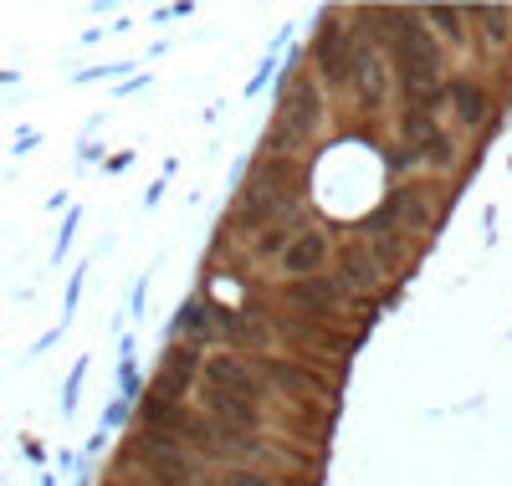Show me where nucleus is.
<instances>
[{
	"mask_svg": "<svg viewBox=\"0 0 512 486\" xmlns=\"http://www.w3.org/2000/svg\"><path fill=\"white\" fill-rule=\"evenodd\" d=\"M180 440L195 446L200 456H216V461H251V456H262V440H256V435H241V430L210 420V415H190Z\"/></svg>",
	"mask_w": 512,
	"mask_h": 486,
	"instance_id": "3",
	"label": "nucleus"
},
{
	"mask_svg": "<svg viewBox=\"0 0 512 486\" xmlns=\"http://www.w3.org/2000/svg\"><path fill=\"white\" fill-rule=\"evenodd\" d=\"M323 261H328V236L318 226H303L292 236V246L282 251V272L292 282H308V277H323Z\"/></svg>",
	"mask_w": 512,
	"mask_h": 486,
	"instance_id": "9",
	"label": "nucleus"
},
{
	"mask_svg": "<svg viewBox=\"0 0 512 486\" xmlns=\"http://www.w3.org/2000/svg\"><path fill=\"white\" fill-rule=\"evenodd\" d=\"M400 128H405V144H410L425 164H451V159H456L451 134L436 123V113H420V108H410V113L400 118Z\"/></svg>",
	"mask_w": 512,
	"mask_h": 486,
	"instance_id": "8",
	"label": "nucleus"
},
{
	"mask_svg": "<svg viewBox=\"0 0 512 486\" xmlns=\"http://www.w3.org/2000/svg\"><path fill=\"white\" fill-rule=\"evenodd\" d=\"M205 389H221V394H236V400H251V405H262V379H256V369L246 359H236V353H210L205 359Z\"/></svg>",
	"mask_w": 512,
	"mask_h": 486,
	"instance_id": "6",
	"label": "nucleus"
},
{
	"mask_svg": "<svg viewBox=\"0 0 512 486\" xmlns=\"http://www.w3.org/2000/svg\"><path fill=\"white\" fill-rule=\"evenodd\" d=\"M200 369H205L200 348H195V343H175V348H169V359H164V374H159V389H154V394H164V400L180 405V394L190 389V379H195Z\"/></svg>",
	"mask_w": 512,
	"mask_h": 486,
	"instance_id": "12",
	"label": "nucleus"
},
{
	"mask_svg": "<svg viewBox=\"0 0 512 486\" xmlns=\"http://www.w3.org/2000/svg\"><path fill=\"white\" fill-rule=\"evenodd\" d=\"M216 328H221L231 343L267 348V323H262V318H246V313H231V307H216Z\"/></svg>",
	"mask_w": 512,
	"mask_h": 486,
	"instance_id": "16",
	"label": "nucleus"
},
{
	"mask_svg": "<svg viewBox=\"0 0 512 486\" xmlns=\"http://www.w3.org/2000/svg\"><path fill=\"white\" fill-rule=\"evenodd\" d=\"M420 21H436V26L446 31V41H466V16H461V11H451V6H425V11H420Z\"/></svg>",
	"mask_w": 512,
	"mask_h": 486,
	"instance_id": "18",
	"label": "nucleus"
},
{
	"mask_svg": "<svg viewBox=\"0 0 512 486\" xmlns=\"http://www.w3.org/2000/svg\"><path fill=\"white\" fill-rule=\"evenodd\" d=\"M446 98H451V108H456V118H461V128H482L487 123V93H482V82H472V77H456L451 87H446Z\"/></svg>",
	"mask_w": 512,
	"mask_h": 486,
	"instance_id": "15",
	"label": "nucleus"
},
{
	"mask_svg": "<svg viewBox=\"0 0 512 486\" xmlns=\"http://www.w3.org/2000/svg\"><path fill=\"white\" fill-rule=\"evenodd\" d=\"M134 461L144 466V476L154 486H200V461L180 451V440H159V435H139Z\"/></svg>",
	"mask_w": 512,
	"mask_h": 486,
	"instance_id": "2",
	"label": "nucleus"
},
{
	"mask_svg": "<svg viewBox=\"0 0 512 486\" xmlns=\"http://www.w3.org/2000/svg\"><path fill=\"white\" fill-rule=\"evenodd\" d=\"M221 486H277L267 471H246V466H236V471H226L221 476Z\"/></svg>",
	"mask_w": 512,
	"mask_h": 486,
	"instance_id": "20",
	"label": "nucleus"
},
{
	"mask_svg": "<svg viewBox=\"0 0 512 486\" xmlns=\"http://www.w3.org/2000/svg\"><path fill=\"white\" fill-rule=\"evenodd\" d=\"M354 52H359V36L349 26H338L328 21L313 41V67L323 72V82H338V87H349L354 82Z\"/></svg>",
	"mask_w": 512,
	"mask_h": 486,
	"instance_id": "5",
	"label": "nucleus"
},
{
	"mask_svg": "<svg viewBox=\"0 0 512 486\" xmlns=\"http://www.w3.org/2000/svg\"><path fill=\"white\" fill-rule=\"evenodd\" d=\"M333 282L344 287L349 297H369V292L384 282V261H379V251L364 246V241L344 246V251H338V277H333Z\"/></svg>",
	"mask_w": 512,
	"mask_h": 486,
	"instance_id": "7",
	"label": "nucleus"
},
{
	"mask_svg": "<svg viewBox=\"0 0 512 486\" xmlns=\"http://www.w3.org/2000/svg\"><path fill=\"white\" fill-rule=\"evenodd\" d=\"M292 236H297V231L287 226V220H277V226H272L262 241H256V251H262V256H282V251L292 246Z\"/></svg>",
	"mask_w": 512,
	"mask_h": 486,
	"instance_id": "19",
	"label": "nucleus"
},
{
	"mask_svg": "<svg viewBox=\"0 0 512 486\" xmlns=\"http://www.w3.org/2000/svg\"><path fill=\"white\" fill-rule=\"evenodd\" d=\"M477 16L487 21V36H492V41H502V36H507V11H477Z\"/></svg>",
	"mask_w": 512,
	"mask_h": 486,
	"instance_id": "22",
	"label": "nucleus"
},
{
	"mask_svg": "<svg viewBox=\"0 0 512 486\" xmlns=\"http://www.w3.org/2000/svg\"><path fill=\"white\" fill-rule=\"evenodd\" d=\"M262 374L272 379V384H282V389H303V394H313L318 389V374L313 369H303V364H292V359H277V353H272V359H262Z\"/></svg>",
	"mask_w": 512,
	"mask_h": 486,
	"instance_id": "17",
	"label": "nucleus"
},
{
	"mask_svg": "<svg viewBox=\"0 0 512 486\" xmlns=\"http://www.w3.org/2000/svg\"><path fill=\"white\" fill-rule=\"evenodd\" d=\"M338 297H344V287H338L333 277H308V282H292V287H287V302H292L303 318H318V323L338 313Z\"/></svg>",
	"mask_w": 512,
	"mask_h": 486,
	"instance_id": "10",
	"label": "nucleus"
},
{
	"mask_svg": "<svg viewBox=\"0 0 512 486\" xmlns=\"http://www.w3.org/2000/svg\"><path fill=\"white\" fill-rule=\"evenodd\" d=\"M349 87L359 93L364 108H379L384 103V57H379L374 41H359V52H354V82Z\"/></svg>",
	"mask_w": 512,
	"mask_h": 486,
	"instance_id": "13",
	"label": "nucleus"
},
{
	"mask_svg": "<svg viewBox=\"0 0 512 486\" xmlns=\"http://www.w3.org/2000/svg\"><path fill=\"white\" fill-rule=\"evenodd\" d=\"M185 333H190V338H205V333H210V318H205V307H200V302L185 307Z\"/></svg>",
	"mask_w": 512,
	"mask_h": 486,
	"instance_id": "21",
	"label": "nucleus"
},
{
	"mask_svg": "<svg viewBox=\"0 0 512 486\" xmlns=\"http://www.w3.org/2000/svg\"><path fill=\"white\" fill-rule=\"evenodd\" d=\"M318 123H323V93H318L308 77H297L287 93H282V118H277V128H282L297 149H303V144L318 134Z\"/></svg>",
	"mask_w": 512,
	"mask_h": 486,
	"instance_id": "4",
	"label": "nucleus"
},
{
	"mask_svg": "<svg viewBox=\"0 0 512 486\" xmlns=\"http://www.w3.org/2000/svg\"><path fill=\"white\" fill-rule=\"evenodd\" d=\"M205 415L221 420V425H231V430H241V435L262 430V405L236 400V394H221V389H205Z\"/></svg>",
	"mask_w": 512,
	"mask_h": 486,
	"instance_id": "14",
	"label": "nucleus"
},
{
	"mask_svg": "<svg viewBox=\"0 0 512 486\" xmlns=\"http://www.w3.org/2000/svg\"><path fill=\"white\" fill-rule=\"evenodd\" d=\"M364 16L374 21V36L390 47V62H395V72L405 82L410 108L436 113L451 82L441 77V52H436L431 31L420 26V11H364Z\"/></svg>",
	"mask_w": 512,
	"mask_h": 486,
	"instance_id": "1",
	"label": "nucleus"
},
{
	"mask_svg": "<svg viewBox=\"0 0 512 486\" xmlns=\"http://www.w3.org/2000/svg\"><path fill=\"white\" fill-rule=\"evenodd\" d=\"M400 220H405V231H425V226H431V210H425V200L415 190H390L384 210L374 215V236L379 231H400Z\"/></svg>",
	"mask_w": 512,
	"mask_h": 486,
	"instance_id": "11",
	"label": "nucleus"
}]
</instances>
